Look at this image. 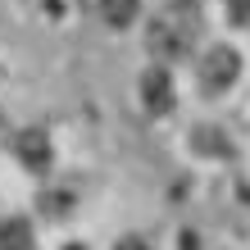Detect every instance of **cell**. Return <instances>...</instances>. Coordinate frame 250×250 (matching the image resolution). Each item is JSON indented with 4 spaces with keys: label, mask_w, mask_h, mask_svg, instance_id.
<instances>
[{
    "label": "cell",
    "mask_w": 250,
    "mask_h": 250,
    "mask_svg": "<svg viewBox=\"0 0 250 250\" xmlns=\"http://www.w3.org/2000/svg\"><path fill=\"white\" fill-rule=\"evenodd\" d=\"M200 82H205V91H228L232 82L241 78V55L232 50V46H209L200 55Z\"/></svg>",
    "instance_id": "cell-1"
},
{
    "label": "cell",
    "mask_w": 250,
    "mask_h": 250,
    "mask_svg": "<svg viewBox=\"0 0 250 250\" xmlns=\"http://www.w3.org/2000/svg\"><path fill=\"white\" fill-rule=\"evenodd\" d=\"M141 105H146V114H155V119L173 114V105H178V86H173V73L164 64L141 73Z\"/></svg>",
    "instance_id": "cell-2"
},
{
    "label": "cell",
    "mask_w": 250,
    "mask_h": 250,
    "mask_svg": "<svg viewBox=\"0 0 250 250\" xmlns=\"http://www.w3.org/2000/svg\"><path fill=\"white\" fill-rule=\"evenodd\" d=\"M14 159H19L27 173H46V168H50V159H55L50 137H46L41 127H23L19 137H14Z\"/></svg>",
    "instance_id": "cell-3"
},
{
    "label": "cell",
    "mask_w": 250,
    "mask_h": 250,
    "mask_svg": "<svg viewBox=\"0 0 250 250\" xmlns=\"http://www.w3.org/2000/svg\"><path fill=\"white\" fill-rule=\"evenodd\" d=\"M0 250H37V228L27 218H0Z\"/></svg>",
    "instance_id": "cell-4"
},
{
    "label": "cell",
    "mask_w": 250,
    "mask_h": 250,
    "mask_svg": "<svg viewBox=\"0 0 250 250\" xmlns=\"http://www.w3.org/2000/svg\"><path fill=\"white\" fill-rule=\"evenodd\" d=\"M196 155H205V159H228L232 155V141L223 137L218 127H196Z\"/></svg>",
    "instance_id": "cell-5"
},
{
    "label": "cell",
    "mask_w": 250,
    "mask_h": 250,
    "mask_svg": "<svg viewBox=\"0 0 250 250\" xmlns=\"http://www.w3.org/2000/svg\"><path fill=\"white\" fill-rule=\"evenodd\" d=\"M100 5H105V23L114 27H132L141 14V0H100Z\"/></svg>",
    "instance_id": "cell-6"
},
{
    "label": "cell",
    "mask_w": 250,
    "mask_h": 250,
    "mask_svg": "<svg viewBox=\"0 0 250 250\" xmlns=\"http://www.w3.org/2000/svg\"><path fill=\"white\" fill-rule=\"evenodd\" d=\"M119 250H150V246H146V241H141V237H127V241H123V246H119Z\"/></svg>",
    "instance_id": "cell-7"
},
{
    "label": "cell",
    "mask_w": 250,
    "mask_h": 250,
    "mask_svg": "<svg viewBox=\"0 0 250 250\" xmlns=\"http://www.w3.org/2000/svg\"><path fill=\"white\" fill-rule=\"evenodd\" d=\"M64 250H82V246H64Z\"/></svg>",
    "instance_id": "cell-8"
}]
</instances>
